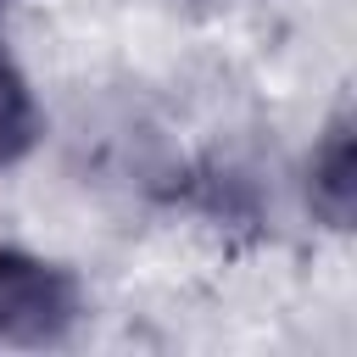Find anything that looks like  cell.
Returning a JSON list of instances; mask_svg holds the SVG:
<instances>
[{"label": "cell", "instance_id": "cell-1", "mask_svg": "<svg viewBox=\"0 0 357 357\" xmlns=\"http://www.w3.org/2000/svg\"><path fill=\"white\" fill-rule=\"evenodd\" d=\"M84 318V290L73 268L45 262L22 245H0V346L45 351L61 346Z\"/></svg>", "mask_w": 357, "mask_h": 357}, {"label": "cell", "instance_id": "cell-2", "mask_svg": "<svg viewBox=\"0 0 357 357\" xmlns=\"http://www.w3.org/2000/svg\"><path fill=\"white\" fill-rule=\"evenodd\" d=\"M307 206L329 229H351L357 218V123L346 112L329 117L324 139L307 156Z\"/></svg>", "mask_w": 357, "mask_h": 357}, {"label": "cell", "instance_id": "cell-3", "mask_svg": "<svg viewBox=\"0 0 357 357\" xmlns=\"http://www.w3.org/2000/svg\"><path fill=\"white\" fill-rule=\"evenodd\" d=\"M39 139H45V112L33 100V84L0 50V167H17L22 156H33Z\"/></svg>", "mask_w": 357, "mask_h": 357}, {"label": "cell", "instance_id": "cell-4", "mask_svg": "<svg viewBox=\"0 0 357 357\" xmlns=\"http://www.w3.org/2000/svg\"><path fill=\"white\" fill-rule=\"evenodd\" d=\"M6 6H11V0H0V17H6Z\"/></svg>", "mask_w": 357, "mask_h": 357}]
</instances>
